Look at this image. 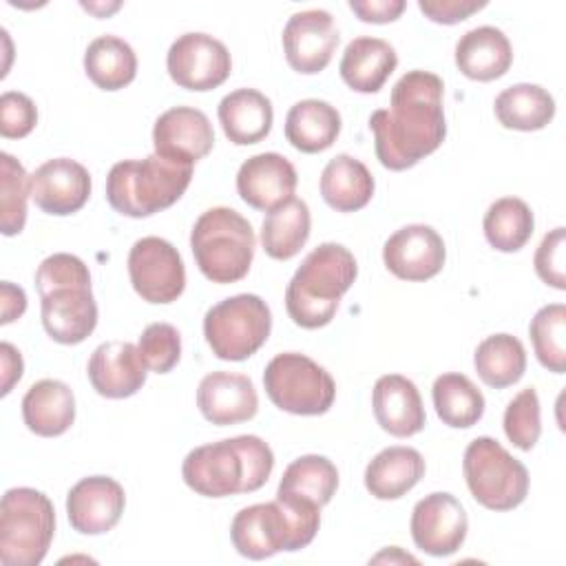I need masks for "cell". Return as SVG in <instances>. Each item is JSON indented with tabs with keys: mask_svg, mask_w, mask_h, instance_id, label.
I'll return each mask as SVG.
<instances>
[{
	"mask_svg": "<svg viewBox=\"0 0 566 566\" xmlns=\"http://www.w3.org/2000/svg\"><path fill=\"white\" fill-rule=\"evenodd\" d=\"M442 80L422 69L405 73L391 88V108L369 117L378 161L389 170H407L440 148L447 137Z\"/></svg>",
	"mask_w": 566,
	"mask_h": 566,
	"instance_id": "6da1fadb",
	"label": "cell"
},
{
	"mask_svg": "<svg viewBox=\"0 0 566 566\" xmlns=\"http://www.w3.org/2000/svg\"><path fill=\"white\" fill-rule=\"evenodd\" d=\"M274 469V453L259 436H237L188 451L181 478L203 497L259 491Z\"/></svg>",
	"mask_w": 566,
	"mask_h": 566,
	"instance_id": "7a4b0ae2",
	"label": "cell"
},
{
	"mask_svg": "<svg viewBox=\"0 0 566 566\" xmlns=\"http://www.w3.org/2000/svg\"><path fill=\"white\" fill-rule=\"evenodd\" d=\"M321 526V506L290 495L241 509L230 524V539L239 555L265 559L281 551L305 548Z\"/></svg>",
	"mask_w": 566,
	"mask_h": 566,
	"instance_id": "3957f363",
	"label": "cell"
},
{
	"mask_svg": "<svg viewBox=\"0 0 566 566\" xmlns=\"http://www.w3.org/2000/svg\"><path fill=\"white\" fill-rule=\"evenodd\" d=\"M358 263L354 254L334 241L314 248L285 287V310L290 318L305 327L318 329L332 323L340 296L354 285Z\"/></svg>",
	"mask_w": 566,
	"mask_h": 566,
	"instance_id": "277c9868",
	"label": "cell"
},
{
	"mask_svg": "<svg viewBox=\"0 0 566 566\" xmlns=\"http://www.w3.org/2000/svg\"><path fill=\"white\" fill-rule=\"evenodd\" d=\"M192 179V164L157 153L144 159L117 161L106 177V199L124 217L142 219L170 208Z\"/></svg>",
	"mask_w": 566,
	"mask_h": 566,
	"instance_id": "5b68a950",
	"label": "cell"
},
{
	"mask_svg": "<svg viewBox=\"0 0 566 566\" xmlns=\"http://www.w3.org/2000/svg\"><path fill=\"white\" fill-rule=\"evenodd\" d=\"M256 237L250 221L232 208L214 206L199 214L190 250L201 274L212 283H237L252 265Z\"/></svg>",
	"mask_w": 566,
	"mask_h": 566,
	"instance_id": "8992f818",
	"label": "cell"
},
{
	"mask_svg": "<svg viewBox=\"0 0 566 566\" xmlns=\"http://www.w3.org/2000/svg\"><path fill=\"white\" fill-rule=\"evenodd\" d=\"M55 533L51 500L31 486H15L0 504V562L2 566H38Z\"/></svg>",
	"mask_w": 566,
	"mask_h": 566,
	"instance_id": "52a82bcc",
	"label": "cell"
},
{
	"mask_svg": "<svg viewBox=\"0 0 566 566\" xmlns=\"http://www.w3.org/2000/svg\"><path fill=\"white\" fill-rule=\"evenodd\" d=\"M462 471L478 504L491 511H511L526 500L528 471L495 438L480 436L464 449Z\"/></svg>",
	"mask_w": 566,
	"mask_h": 566,
	"instance_id": "ba28073f",
	"label": "cell"
},
{
	"mask_svg": "<svg viewBox=\"0 0 566 566\" xmlns=\"http://www.w3.org/2000/svg\"><path fill=\"white\" fill-rule=\"evenodd\" d=\"M272 332V312L256 294H237L212 305L203 316V336L221 360H245Z\"/></svg>",
	"mask_w": 566,
	"mask_h": 566,
	"instance_id": "9c48e42d",
	"label": "cell"
},
{
	"mask_svg": "<svg viewBox=\"0 0 566 566\" xmlns=\"http://www.w3.org/2000/svg\"><path fill=\"white\" fill-rule=\"evenodd\" d=\"M268 398L294 416H321L336 398V382L325 367L298 352L276 354L263 371Z\"/></svg>",
	"mask_w": 566,
	"mask_h": 566,
	"instance_id": "30bf717a",
	"label": "cell"
},
{
	"mask_svg": "<svg viewBox=\"0 0 566 566\" xmlns=\"http://www.w3.org/2000/svg\"><path fill=\"white\" fill-rule=\"evenodd\" d=\"M133 290L148 303H172L186 287V268L177 248L161 237H142L128 252Z\"/></svg>",
	"mask_w": 566,
	"mask_h": 566,
	"instance_id": "8fae6325",
	"label": "cell"
},
{
	"mask_svg": "<svg viewBox=\"0 0 566 566\" xmlns=\"http://www.w3.org/2000/svg\"><path fill=\"white\" fill-rule=\"evenodd\" d=\"M170 80L188 91H212L232 73L228 46L208 33L179 35L166 55Z\"/></svg>",
	"mask_w": 566,
	"mask_h": 566,
	"instance_id": "7c38bea8",
	"label": "cell"
},
{
	"mask_svg": "<svg viewBox=\"0 0 566 566\" xmlns=\"http://www.w3.org/2000/svg\"><path fill=\"white\" fill-rule=\"evenodd\" d=\"M409 528L420 551L433 557H447L464 544L469 520L455 495L436 491L416 502Z\"/></svg>",
	"mask_w": 566,
	"mask_h": 566,
	"instance_id": "4fadbf2b",
	"label": "cell"
},
{
	"mask_svg": "<svg viewBox=\"0 0 566 566\" xmlns=\"http://www.w3.org/2000/svg\"><path fill=\"white\" fill-rule=\"evenodd\" d=\"M281 40L287 64L296 73L314 75L332 62L340 35L329 11L307 9L290 15Z\"/></svg>",
	"mask_w": 566,
	"mask_h": 566,
	"instance_id": "5bb4252c",
	"label": "cell"
},
{
	"mask_svg": "<svg viewBox=\"0 0 566 566\" xmlns=\"http://www.w3.org/2000/svg\"><path fill=\"white\" fill-rule=\"evenodd\" d=\"M29 195L42 212L66 217L82 210L88 201L91 175L80 161L55 157L29 175Z\"/></svg>",
	"mask_w": 566,
	"mask_h": 566,
	"instance_id": "9a60e30c",
	"label": "cell"
},
{
	"mask_svg": "<svg viewBox=\"0 0 566 566\" xmlns=\"http://www.w3.org/2000/svg\"><path fill=\"white\" fill-rule=\"evenodd\" d=\"M447 259V248L438 230L424 223H409L396 230L382 245L387 270L402 281L433 279Z\"/></svg>",
	"mask_w": 566,
	"mask_h": 566,
	"instance_id": "2e32d148",
	"label": "cell"
},
{
	"mask_svg": "<svg viewBox=\"0 0 566 566\" xmlns=\"http://www.w3.org/2000/svg\"><path fill=\"white\" fill-rule=\"evenodd\" d=\"M40 314L46 334L62 345L86 340L97 325V303L91 283H71L40 294Z\"/></svg>",
	"mask_w": 566,
	"mask_h": 566,
	"instance_id": "e0dca14e",
	"label": "cell"
},
{
	"mask_svg": "<svg viewBox=\"0 0 566 566\" xmlns=\"http://www.w3.org/2000/svg\"><path fill=\"white\" fill-rule=\"evenodd\" d=\"M126 493L108 475H88L75 482L66 493V515L82 535L108 533L122 517Z\"/></svg>",
	"mask_w": 566,
	"mask_h": 566,
	"instance_id": "ac0fdd59",
	"label": "cell"
},
{
	"mask_svg": "<svg viewBox=\"0 0 566 566\" xmlns=\"http://www.w3.org/2000/svg\"><path fill=\"white\" fill-rule=\"evenodd\" d=\"M153 146L161 157L195 164L212 150L214 130L203 111L175 106L155 119Z\"/></svg>",
	"mask_w": 566,
	"mask_h": 566,
	"instance_id": "d6986e66",
	"label": "cell"
},
{
	"mask_svg": "<svg viewBox=\"0 0 566 566\" xmlns=\"http://www.w3.org/2000/svg\"><path fill=\"white\" fill-rule=\"evenodd\" d=\"M298 177L292 161L279 153L248 157L237 172V192L254 210L272 212L294 197Z\"/></svg>",
	"mask_w": 566,
	"mask_h": 566,
	"instance_id": "ffe728a7",
	"label": "cell"
},
{
	"mask_svg": "<svg viewBox=\"0 0 566 566\" xmlns=\"http://www.w3.org/2000/svg\"><path fill=\"white\" fill-rule=\"evenodd\" d=\"M93 389L104 398H128L146 382V365L137 345L128 340H108L93 349L86 365Z\"/></svg>",
	"mask_w": 566,
	"mask_h": 566,
	"instance_id": "44dd1931",
	"label": "cell"
},
{
	"mask_svg": "<svg viewBox=\"0 0 566 566\" xmlns=\"http://www.w3.org/2000/svg\"><path fill=\"white\" fill-rule=\"evenodd\" d=\"M197 407L208 422L228 427L254 418L259 409V396L248 376L212 371L203 376L197 387Z\"/></svg>",
	"mask_w": 566,
	"mask_h": 566,
	"instance_id": "7402d4cb",
	"label": "cell"
},
{
	"mask_svg": "<svg viewBox=\"0 0 566 566\" xmlns=\"http://www.w3.org/2000/svg\"><path fill=\"white\" fill-rule=\"evenodd\" d=\"M371 407L382 431L396 438H409L424 429L427 416L413 380L402 374H385L371 391Z\"/></svg>",
	"mask_w": 566,
	"mask_h": 566,
	"instance_id": "603a6c76",
	"label": "cell"
},
{
	"mask_svg": "<svg viewBox=\"0 0 566 566\" xmlns=\"http://www.w3.org/2000/svg\"><path fill=\"white\" fill-rule=\"evenodd\" d=\"M511 64L513 46L504 31L495 27H475L467 31L455 44V66L469 80H497L511 69Z\"/></svg>",
	"mask_w": 566,
	"mask_h": 566,
	"instance_id": "cb8c5ba5",
	"label": "cell"
},
{
	"mask_svg": "<svg viewBox=\"0 0 566 566\" xmlns=\"http://www.w3.org/2000/svg\"><path fill=\"white\" fill-rule=\"evenodd\" d=\"M22 420L35 436H62L75 420L73 389L55 378H42L33 382L22 398Z\"/></svg>",
	"mask_w": 566,
	"mask_h": 566,
	"instance_id": "d4e9b609",
	"label": "cell"
},
{
	"mask_svg": "<svg viewBox=\"0 0 566 566\" xmlns=\"http://www.w3.org/2000/svg\"><path fill=\"white\" fill-rule=\"evenodd\" d=\"M398 66L396 49L382 38H354L340 57L343 82L356 93H378Z\"/></svg>",
	"mask_w": 566,
	"mask_h": 566,
	"instance_id": "484cf974",
	"label": "cell"
},
{
	"mask_svg": "<svg viewBox=\"0 0 566 566\" xmlns=\"http://www.w3.org/2000/svg\"><path fill=\"white\" fill-rule=\"evenodd\" d=\"M223 135L237 146H250L265 139L272 130V102L256 88H237L228 93L217 108Z\"/></svg>",
	"mask_w": 566,
	"mask_h": 566,
	"instance_id": "4316f807",
	"label": "cell"
},
{
	"mask_svg": "<svg viewBox=\"0 0 566 566\" xmlns=\"http://www.w3.org/2000/svg\"><path fill=\"white\" fill-rule=\"evenodd\" d=\"M424 478V458L411 447H387L365 469V489L376 500H398Z\"/></svg>",
	"mask_w": 566,
	"mask_h": 566,
	"instance_id": "83f0119b",
	"label": "cell"
},
{
	"mask_svg": "<svg viewBox=\"0 0 566 566\" xmlns=\"http://www.w3.org/2000/svg\"><path fill=\"white\" fill-rule=\"evenodd\" d=\"M374 177L369 168L352 157L336 155L321 172V197L336 212H356L365 208L374 197Z\"/></svg>",
	"mask_w": 566,
	"mask_h": 566,
	"instance_id": "f1b7e54d",
	"label": "cell"
},
{
	"mask_svg": "<svg viewBox=\"0 0 566 566\" xmlns=\"http://www.w3.org/2000/svg\"><path fill=\"white\" fill-rule=\"evenodd\" d=\"M340 133V113L325 99H301L285 117V139L301 153L327 150Z\"/></svg>",
	"mask_w": 566,
	"mask_h": 566,
	"instance_id": "f546056e",
	"label": "cell"
},
{
	"mask_svg": "<svg viewBox=\"0 0 566 566\" xmlns=\"http://www.w3.org/2000/svg\"><path fill=\"white\" fill-rule=\"evenodd\" d=\"M493 111L504 128L513 130H542L555 117V99L539 84H513L504 88L495 102Z\"/></svg>",
	"mask_w": 566,
	"mask_h": 566,
	"instance_id": "4dcf8cb0",
	"label": "cell"
},
{
	"mask_svg": "<svg viewBox=\"0 0 566 566\" xmlns=\"http://www.w3.org/2000/svg\"><path fill=\"white\" fill-rule=\"evenodd\" d=\"M312 217L310 208L303 199L292 197L290 201L281 203L261 226V245L268 256L276 261H287L301 252V248L310 239Z\"/></svg>",
	"mask_w": 566,
	"mask_h": 566,
	"instance_id": "1f68e13d",
	"label": "cell"
},
{
	"mask_svg": "<svg viewBox=\"0 0 566 566\" xmlns=\"http://www.w3.org/2000/svg\"><path fill=\"white\" fill-rule=\"evenodd\" d=\"M84 71L102 91H119L137 75L133 46L117 35H99L84 51Z\"/></svg>",
	"mask_w": 566,
	"mask_h": 566,
	"instance_id": "d6a6232c",
	"label": "cell"
},
{
	"mask_svg": "<svg viewBox=\"0 0 566 566\" xmlns=\"http://www.w3.org/2000/svg\"><path fill=\"white\" fill-rule=\"evenodd\" d=\"M473 365L484 385L504 389L524 376L526 349L513 334H493L475 347Z\"/></svg>",
	"mask_w": 566,
	"mask_h": 566,
	"instance_id": "836d02e7",
	"label": "cell"
},
{
	"mask_svg": "<svg viewBox=\"0 0 566 566\" xmlns=\"http://www.w3.org/2000/svg\"><path fill=\"white\" fill-rule=\"evenodd\" d=\"M431 398L438 418L453 429H469L484 416V396L464 374L449 371L438 376Z\"/></svg>",
	"mask_w": 566,
	"mask_h": 566,
	"instance_id": "e575fe53",
	"label": "cell"
},
{
	"mask_svg": "<svg viewBox=\"0 0 566 566\" xmlns=\"http://www.w3.org/2000/svg\"><path fill=\"white\" fill-rule=\"evenodd\" d=\"M338 489V471L334 462L325 455H301L287 464L281 475L276 495L303 497L318 506L329 504Z\"/></svg>",
	"mask_w": 566,
	"mask_h": 566,
	"instance_id": "d590c367",
	"label": "cell"
},
{
	"mask_svg": "<svg viewBox=\"0 0 566 566\" xmlns=\"http://www.w3.org/2000/svg\"><path fill=\"white\" fill-rule=\"evenodd\" d=\"M482 228L491 248L500 252H517L533 237L535 217L524 199L502 197L484 212Z\"/></svg>",
	"mask_w": 566,
	"mask_h": 566,
	"instance_id": "8d00e7d4",
	"label": "cell"
},
{
	"mask_svg": "<svg viewBox=\"0 0 566 566\" xmlns=\"http://www.w3.org/2000/svg\"><path fill=\"white\" fill-rule=\"evenodd\" d=\"M528 336L539 365L553 374L566 371V305L548 303L535 312Z\"/></svg>",
	"mask_w": 566,
	"mask_h": 566,
	"instance_id": "74e56055",
	"label": "cell"
},
{
	"mask_svg": "<svg viewBox=\"0 0 566 566\" xmlns=\"http://www.w3.org/2000/svg\"><path fill=\"white\" fill-rule=\"evenodd\" d=\"M0 230L4 237L20 234L27 223L29 175L9 153H0Z\"/></svg>",
	"mask_w": 566,
	"mask_h": 566,
	"instance_id": "f35d334b",
	"label": "cell"
},
{
	"mask_svg": "<svg viewBox=\"0 0 566 566\" xmlns=\"http://www.w3.org/2000/svg\"><path fill=\"white\" fill-rule=\"evenodd\" d=\"M504 433L522 451H531L542 433L539 398L533 387L522 389L504 409Z\"/></svg>",
	"mask_w": 566,
	"mask_h": 566,
	"instance_id": "ab89813d",
	"label": "cell"
},
{
	"mask_svg": "<svg viewBox=\"0 0 566 566\" xmlns=\"http://www.w3.org/2000/svg\"><path fill=\"white\" fill-rule=\"evenodd\" d=\"M137 352L146 369L168 374L181 358V334L170 323H150L137 340Z\"/></svg>",
	"mask_w": 566,
	"mask_h": 566,
	"instance_id": "60d3db41",
	"label": "cell"
},
{
	"mask_svg": "<svg viewBox=\"0 0 566 566\" xmlns=\"http://www.w3.org/2000/svg\"><path fill=\"white\" fill-rule=\"evenodd\" d=\"M71 283H91L86 263L69 252H55L46 256L35 270V287L40 294Z\"/></svg>",
	"mask_w": 566,
	"mask_h": 566,
	"instance_id": "b9f144b4",
	"label": "cell"
},
{
	"mask_svg": "<svg viewBox=\"0 0 566 566\" xmlns=\"http://www.w3.org/2000/svg\"><path fill=\"white\" fill-rule=\"evenodd\" d=\"M566 230L564 228H555L551 232L544 234L542 243L535 250L533 256V265L537 276L555 287V290H566Z\"/></svg>",
	"mask_w": 566,
	"mask_h": 566,
	"instance_id": "7bdbcfd3",
	"label": "cell"
},
{
	"mask_svg": "<svg viewBox=\"0 0 566 566\" xmlns=\"http://www.w3.org/2000/svg\"><path fill=\"white\" fill-rule=\"evenodd\" d=\"M38 124V108L33 99L20 91L0 95V135L4 139H22Z\"/></svg>",
	"mask_w": 566,
	"mask_h": 566,
	"instance_id": "ee69618b",
	"label": "cell"
},
{
	"mask_svg": "<svg viewBox=\"0 0 566 566\" xmlns=\"http://www.w3.org/2000/svg\"><path fill=\"white\" fill-rule=\"evenodd\" d=\"M486 2L478 0H418V9L438 24L464 22L475 11L484 9Z\"/></svg>",
	"mask_w": 566,
	"mask_h": 566,
	"instance_id": "f6af8a7d",
	"label": "cell"
},
{
	"mask_svg": "<svg viewBox=\"0 0 566 566\" xmlns=\"http://www.w3.org/2000/svg\"><path fill=\"white\" fill-rule=\"evenodd\" d=\"M405 7V0H349V9L358 15V20L371 24H387L398 20Z\"/></svg>",
	"mask_w": 566,
	"mask_h": 566,
	"instance_id": "bcb514c9",
	"label": "cell"
},
{
	"mask_svg": "<svg viewBox=\"0 0 566 566\" xmlns=\"http://www.w3.org/2000/svg\"><path fill=\"white\" fill-rule=\"evenodd\" d=\"M0 310H2V318H0L2 325L20 318L24 314V310H27V294H24V290L20 285L2 281V285H0Z\"/></svg>",
	"mask_w": 566,
	"mask_h": 566,
	"instance_id": "7dc6e473",
	"label": "cell"
},
{
	"mask_svg": "<svg viewBox=\"0 0 566 566\" xmlns=\"http://www.w3.org/2000/svg\"><path fill=\"white\" fill-rule=\"evenodd\" d=\"M0 360H2V396H7L11 391V387L22 378V356L20 352L11 345V343H0Z\"/></svg>",
	"mask_w": 566,
	"mask_h": 566,
	"instance_id": "c3c4849f",
	"label": "cell"
}]
</instances>
